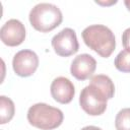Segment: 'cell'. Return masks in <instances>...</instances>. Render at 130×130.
<instances>
[{"mask_svg": "<svg viewBox=\"0 0 130 130\" xmlns=\"http://www.w3.org/2000/svg\"><path fill=\"white\" fill-rule=\"evenodd\" d=\"M81 36L85 45L103 58L110 57L116 48L115 36L106 25H89L83 29Z\"/></svg>", "mask_w": 130, "mask_h": 130, "instance_id": "6da1fadb", "label": "cell"}, {"mask_svg": "<svg viewBox=\"0 0 130 130\" xmlns=\"http://www.w3.org/2000/svg\"><path fill=\"white\" fill-rule=\"evenodd\" d=\"M29 22L41 32H49L59 26L63 20L62 12L54 4L39 3L29 12Z\"/></svg>", "mask_w": 130, "mask_h": 130, "instance_id": "7a4b0ae2", "label": "cell"}, {"mask_svg": "<svg viewBox=\"0 0 130 130\" xmlns=\"http://www.w3.org/2000/svg\"><path fill=\"white\" fill-rule=\"evenodd\" d=\"M64 119L63 112L45 103L32 105L27 111V121L42 130H53L59 127Z\"/></svg>", "mask_w": 130, "mask_h": 130, "instance_id": "3957f363", "label": "cell"}, {"mask_svg": "<svg viewBox=\"0 0 130 130\" xmlns=\"http://www.w3.org/2000/svg\"><path fill=\"white\" fill-rule=\"evenodd\" d=\"M109 98L98 86L89 83L85 86L79 96V104L82 110L90 116H100L107 109V101Z\"/></svg>", "mask_w": 130, "mask_h": 130, "instance_id": "277c9868", "label": "cell"}, {"mask_svg": "<svg viewBox=\"0 0 130 130\" xmlns=\"http://www.w3.org/2000/svg\"><path fill=\"white\" fill-rule=\"evenodd\" d=\"M52 47L55 53L61 57H69L79 49V44L75 31L66 27L55 35L52 39Z\"/></svg>", "mask_w": 130, "mask_h": 130, "instance_id": "5b68a950", "label": "cell"}, {"mask_svg": "<svg viewBox=\"0 0 130 130\" xmlns=\"http://www.w3.org/2000/svg\"><path fill=\"white\" fill-rule=\"evenodd\" d=\"M39 66V57L31 50H21L17 52L12 60V67L16 75L28 77L32 75Z\"/></svg>", "mask_w": 130, "mask_h": 130, "instance_id": "8992f818", "label": "cell"}, {"mask_svg": "<svg viewBox=\"0 0 130 130\" xmlns=\"http://www.w3.org/2000/svg\"><path fill=\"white\" fill-rule=\"evenodd\" d=\"M0 38L6 46H19L25 39V27L18 19H9L2 25L0 29Z\"/></svg>", "mask_w": 130, "mask_h": 130, "instance_id": "52a82bcc", "label": "cell"}, {"mask_svg": "<svg viewBox=\"0 0 130 130\" xmlns=\"http://www.w3.org/2000/svg\"><path fill=\"white\" fill-rule=\"evenodd\" d=\"M95 68V59L89 54H81L73 59L70 66V72L77 80H86L93 74Z\"/></svg>", "mask_w": 130, "mask_h": 130, "instance_id": "ba28073f", "label": "cell"}, {"mask_svg": "<svg viewBox=\"0 0 130 130\" xmlns=\"http://www.w3.org/2000/svg\"><path fill=\"white\" fill-rule=\"evenodd\" d=\"M50 89L53 99L60 104H69L75 94L73 83L68 78L63 76L55 78L51 84Z\"/></svg>", "mask_w": 130, "mask_h": 130, "instance_id": "9c48e42d", "label": "cell"}, {"mask_svg": "<svg viewBox=\"0 0 130 130\" xmlns=\"http://www.w3.org/2000/svg\"><path fill=\"white\" fill-rule=\"evenodd\" d=\"M90 83L94 84L95 86H98L101 90H103L107 96L109 98V100H111L114 96L115 93V86L114 83L112 81V79L104 74H98L91 77L90 79Z\"/></svg>", "mask_w": 130, "mask_h": 130, "instance_id": "30bf717a", "label": "cell"}, {"mask_svg": "<svg viewBox=\"0 0 130 130\" xmlns=\"http://www.w3.org/2000/svg\"><path fill=\"white\" fill-rule=\"evenodd\" d=\"M15 113V107L12 100L5 95L0 96V124L9 122Z\"/></svg>", "mask_w": 130, "mask_h": 130, "instance_id": "8fae6325", "label": "cell"}, {"mask_svg": "<svg viewBox=\"0 0 130 130\" xmlns=\"http://www.w3.org/2000/svg\"><path fill=\"white\" fill-rule=\"evenodd\" d=\"M114 64L119 71L125 73L130 72V49L122 50L116 56Z\"/></svg>", "mask_w": 130, "mask_h": 130, "instance_id": "7c38bea8", "label": "cell"}, {"mask_svg": "<svg viewBox=\"0 0 130 130\" xmlns=\"http://www.w3.org/2000/svg\"><path fill=\"white\" fill-rule=\"evenodd\" d=\"M116 130H130V108L119 111L115 119Z\"/></svg>", "mask_w": 130, "mask_h": 130, "instance_id": "4fadbf2b", "label": "cell"}, {"mask_svg": "<svg viewBox=\"0 0 130 130\" xmlns=\"http://www.w3.org/2000/svg\"><path fill=\"white\" fill-rule=\"evenodd\" d=\"M122 44L125 49H130V27L124 30L122 35Z\"/></svg>", "mask_w": 130, "mask_h": 130, "instance_id": "5bb4252c", "label": "cell"}, {"mask_svg": "<svg viewBox=\"0 0 130 130\" xmlns=\"http://www.w3.org/2000/svg\"><path fill=\"white\" fill-rule=\"evenodd\" d=\"M81 130H102V129L96 126H86V127H83Z\"/></svg>", "mask_w": 130, "mask_h": 130, "instance_id": "9a60e30c", "label": "cell"}, {"mask_svg": "<svg viewBox=\"0 0 130 130\" xmlns=\"http://www.w3.org/2000/svg\"><path fill=\"white\" fill-rule=\"evenodd\" d=\"M117 1H111L110 3H107V2H100V1H95V3L98 4H101V5H111V4H115Z\"/></svg>", "mask_w": 130, "mask_h": 130, "instance_id": "2e32d148", "label": "cell"}, {"mask_svg": "<svg viewBox=\"0 0 130 130\" xmlns=\"http://www.w3.org/2000/svg\"><path fill=\"white\" fill-rule=\"evenodd\" d=\"M124 3L126 5V7L128 8V10H130V0H126V1H124Z\"/></svg>", "mask_w": 130, "mask_h": 130, "instance_id": "e0dca14e", "label": "cell"}]
</instances>
